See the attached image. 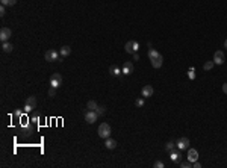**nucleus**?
Wrapping results in <instances>:
<instances>
[{
	"mask_svg": "<svg viewBox=\"0 0 227 168\" xmlns=\"http://www.w3.org/2000/svg\"><path fill=\"white\" fill-rule=\"evenodd\" d=\"M111 126L108 124V123H102L100 126H99V130H97V133H99V136L100 138H103V139H106V138H109L111 136Z\"/></svg>",
	"mask_w": 227,
	"mask_h": 168,
	"instance_id": "f257e3e1",
	"label": "nucleus"
},
{
	"mask_svg": "<svg viewBox=\"0 0 227 168\" xmlns=\"http://www.w3.org/2000/svg\"><path fill=\"white\" fill-rule=\"evenodd\" d=\"M97 118H99V114H97L96 111H88V112H85V121H86L88 124H94V123L97 121Z\"/></svg>",
	"mask_w": 227,
	"mask_h": 168,
	"instance_id": "f03ea898",
	"label": "nucleus"
},
{
	"mask_svg": "<svg viewBox=\"0 0 227 168\" xmlns=\"http://www.w3.org/2000/svg\"><path fill=\"white\" fill-rule=\"evenodd\" d=\"M36 108V97L35 95H30V97L26 99V105H24V111L26 112H30L32 109Z\"/></svg>",
	"mask_w": 227,
	"mask_h": 168,
	"instance_id": "7ed1b4c3",
	"label": "nucleus"
},
{
	"mask_svg": "<svg viewBox=\"0 0 227 168\" xmlns=\"http://www.w3.org/2000/svg\"><path fill=\"white\" fill-rule=\"evenodd\" d=\"M50 86H53V88H59L61 85H62V76L59 74V73H55V74H52V77H50Z\"/></svg>",
	"mask_w": 227,
	"mask_h": 168,
	"instance_id": "20e7f679",
	"label": "nucleus"
},
{
	"mask_svg": "<svg viewBox=\"0 0 227 168\" xmlns=\"http://www.w3.org/2000/svg\"><path fill=\"white\" fill-rule=\"evenodd\" d=\"M176 147L179 150H188L189 149V139L188 138H179L176 142Z\"/></svg>",
	"mask_w": 227,
	"mask_h": 168,
	"instance_id": "39448f33",
	"label": "nucleus"
},
{
	"mask_svg": "<svg viewBox=\"0 0 227 168\" xmlns=\"http://www.w3.org/2000/svg\"><path fill=\"white\" fill-rule=\"evenodd\" d=\"M12 35V30L9 28H2V30H0V41L2 42H8L9 38Z\"/></svg>",
	"mask_w": 227,
	"mask_h": 168,
	"instance_id": "423d86ee",
	"label": "nucleus"
},
{
	"mask_svg": "<svg viewBox=\"0 0 227 168\" xmlns=\"http://www.w3.org/2000/svg\"><path fill=\"white\" fill-rule=\"evenodd\" d=\"M44 58H45V61H49V62H55V61H59V55H58V52L56 50H47L45 52V55H44Z\"/></svg>",
	"mask_w": 227,
	"mask_h": 168,
	"instance_id": "0eeeda50",
	"label": "nucleus"
},
{
	"mask_svg": "<svg viewBox=\"0 0 227 168\" xmlns=\"http://www.w3.org/2000/svg\"><path fill=\"white\" fill-rule=\"evenodd\" d=\"M224 61H226L224 52H223V50H217V52L214 53V62H215V65H223Z\"/></svg>",
	"mask_w": 227,
	"mask_h": 168,
	"instance_id": "6e6552de",
	"label": "nucleus"
},
{
	"mask_svg": "<svg viewBox=\"0 0 227 168\" xmlns=\"http://www.w3.org/2000/svg\"><path fill=\"white\" fill-rule=\"evenodd\" d=\"M153 92H154V89H153V86H151V85H145V86H142V89H141V95H142L144 99L151 97Z\"/></svg>",
	"mask_w": 227,
	"mask_h": 168,
	"instance_id": "1a4fd4ad",
	"label": "nucleus"
},
{
	"mask_svg": "<svg viewBox=\"0 0 227 168\" xmlns=\"http://www.w3.org/2000/svg\"><path fill=\"white\" fill-rule=\"evenodd\" d=\"M117 146H118V142H117L115 139H112L111 136L105 139V147H106L108 150H114V149H117Z\"/></svg>",
	"mask_w": 227,
	"mask_h": 168,
	"instance_id": "9d476101",
	"label": "nucleus"
},
{
	"mask_svg": "<svg viewBox=\"0 0 227 168\" xmlns=\"http://www.w3.org/2000/svg\"><path fill=\"white\" fill-rule=\"evenodd\" d=\"M121 71H123V74H127V76L132 74V73H133V64L129 62V61H126V62L123 64V70H121Z\"/></svg>",
	"mask_w": 227,
	"mask_h": 168,
	"instance_id": "9b49d317",
	"label": "nucleus"
},
{
	"mask_svg": "<svg viewBox=\"0 0 227 168\" xmlns=\"http://www.w3.org/2000/svg\"><path fill=\"white\" fill-rule=\"evenodd\" d=\"M188 161H189V162L198 161V152H197L195 149H188Z\"/></svg>",
	"mask_w": 227,
	"mask_h": 168,
	"instance_id": "f8f14e48",
	"label": "nucleus"
},
{
	"mask_svg": "<svg viewBox=\"0 0 227 168\" xmlns=\"http://www.w3.org/2000/svg\"><path fill=\"white\" fill-rule=\"evenodd\" d=\"M150 62H151V67H153V68H161V67H162V62H164V58H162V55H161V56L156 58V59H151Z\"/></svg>",
	"mask_w": 227,
	"mask_h": 168,
	"instance_id": "ddd939ff",
	"label": "nucleus"
},
{
	"mask_svg": "<svg viewBox=\"0 0 227 168\" xmlns=\"http://www.w3.org/2000/svg\"><path fill=\"white\" fill-rule=\"evenodd\" d=\"M70 53H71V47L70 45H62L61 47V50H59V55L61 56H70Z\"/></svg>",
	"mask_w": 227,
	"mask_h": 168,
	"instance_id": "4468645a",
	"label": "nucleus"
},
{
	"mask_svg": "<svg viewBox=\"0 0 227 168\" xmlns=\"http://www.w3.org/2000/svg\"><path fill=\"white\" fill-rule=\"evenodd\" d=\"M2 50L5 52V53H11L12 50H14V45L8 41V42H2Z\"/></svg>",
	"mask_w": 227,
	"mask_h": 168,
	"instance_id": "2eb2a0df",
	"label": "nucleus"
},
{
	"mask_svg": "<svg viewBox=\"0 0 227 168\" xmlns=\"http://www.w3.org/2000/svg\"><path fill=\"white\" fill-rule=\"evenodd\" d=\"M159 56H161V53L150 47V49H148V58H150V61H151V59H156V58H159Z\"/></svg>",
	"mask_w": 227,
	"mask_h": 168,
	"instance_id": "dca6fc26",
	"label": "nucleus"
},
{
	"mask_svg": "<svg viewBox=\"0 0 227 168\" xmlns=\"http://www.w3.org/2000/svg\"><path fill=\"white\" fill-rule=\"evenodd\" d=\"M86 108H88L89 111H97L99 105H97V102H96V100H89V102L86 103Z\"/></svg>",
	"mask_w": 227,
	"mask_h": 168,
	"instance_id": "f3484780",
	"label": "nucleus"
},
{
	"mask_svg": "<svg viewBox=\"0 0 227 168\" xmlns=\"http://www.w3.org/2000/svg\"><path fill=\"white\" fill-rule=\"evenodd\" d=\"M109 73H111L112 76H121L123 71H121L118 67H111V68H109Z\"/></svg>",
	"mask_w": 227,
	"mask_h": 168,
	"instance_id": "a211bd4d",
	"label": "nucleus"
},
{
	"mask_svg": "<svg viewBox=\"0 0 227 168\" xmlns=\"http://www.w3.org/2000/svg\"><path fill=\"white\" fill-rule=\"evenodd\" d=\"M124 50H126L127 53H135V50H133V41H127V42H126Z\"/></svg>",
	"mask_w": 227,
	"mask_h": 168,
	"instance_id": "6ab92c4d",
	"label": "nucleus"
},
{
	"mask_svg": "<svg viewBox=\"0 0 227 168\" xmlns=\"http://www.w3.org/2000/svg\"><path fill=\"white\" fill-rule=\"evenodd\" d=\"M215 65V62L214 61H208V62H204V65H203V70L204 71H209V70H212V67Z\"/></svg>",
	"mask_w": 227,
	"mask_h": 168,
	"instance_id": "aec40b11",
	"label": "nucleus"
},
{
	"mask_svg": "<svg viewBox=\"0 0 227 168\" xmlns=\"http://www.w3.org/2000/svg\"><path fill=\"white\" fill-rule=\"evenodd\" d=\"M170 155H171V161H173V162H180V158H182L180 153H176V150H174V152H171Z\"/></svg>",
	"mask_w": 227,
	"mask_h": 168,
	"instance_id": "412c9836",
	"label": "nucleus"
},
{
	"mask_svg": "<svg viewBox=\"0 0 227 168\" xmlns=\"http://www.w3.org/2000/svg\"><path fill=\"white\" fill-rule=\"evenodd\" d=\"M0 3L3 6H14L17 3V0H0Z\"/></svg>",
	"mask_w": 227,
	"mask_h": 168,
	"instance_id": "4be33fe9",
	"label": "nucleus"
},
{
	"mask_svg": "<svg viewBox=\"0 0 227 168\" xmlns=\"http://www.w3.org/2000/svg\"><path fill=\"white\" fill-rule=\"evenodd\" d=\"M165 150H167L168 153L174 152V150H176V144H174V142H167V146H165Z\"/></svg>",
	"mask_w": 227,
	"mask_h": 168,
	"instance_id": "5701e85b",
	"label": "nucleus"
},
{
	"mask_svg": "<svg viewBox=\"0 0 227 168\" xmlns=\"http://www.w3.org/2000/svg\"><path fill=\"white\" fill-rule=\"evenodd\" d=\"M96 112L99 114V117H102V115H105V114H106V106H99Z\"/></svg>",
	"mask_w": 227,
	"mask_h": 168,
	"instance_id": "b1692460",
	"label": "nucleus"
},
{
	"mask_svg": "<svg viewBox=\"0 0 227 168\" xmlns=\"http://www.w3.org/2000/svg\"><path fill=\"white\" fill-rule=\"evenodd\" d=\"M144 103H145V100H144V97L142 99H136V102H135V105L138 106V108H141V106H144Z\"/></svg>",
	"mask_w": 227,
	"mask_h": 168,
	"instance_id": "393cba45",
	"label": "nucleus"
},
{
	"mask_svg": "<svg viewBox=\"0 0 227 168\" xmlns=\"http://www.w3.org/2000/svg\"><path fill=\"white\" fill-rule=\"evenodd\" d=\"M55 95H56V88L50 86L49 88V97H55Z\"/></svg>",
	"mask_w": 227,
	"mask_h": 168,
	"instance_id": "a878e982",
	"label": "nucleus"
},
{
	"mask_svg": "<svg viewBox=\"0 0 227 168\" xmlns=\"http://www.w3.org/2000/svg\"><path fill=\"white\" fill-rule=\"evenodd\" d=\"M180 167L182 168H189V167H192V162H189V161L188 162H180Z\"/></svg>",
	"mask_w": 227,
	"mask_h": 168,
	"instance_id": "bb28decb",
	"label": "nucleus"
},
{
	"mask_svg": "<svg viewBox=\"0 0 227 168\" xmlns=\"http://www.w3.org/2000/svg\"><path fill=\"white\" fill-rule=\"evenodd\" d=\"M165 165H164V162H161V161H156L154 162V168H164Z\"/></svg>",
	"mask_w": 227,
	"mask_h": 168,
	"instance_id": "cd10ccee",
	"label": "nucleus"
},
{
	"mask_svg": "<svg viewBox=\"0 0 227 168\" xmlns=\"http://www.w3.org/2000/svg\"><path fill=\"white\" fill-rule=\"evenodd\" d=\"M188 77H189V79H194V77H195V73H194V68H189V71H188Z\"/></svg>",
	"mask_w": 227,
	"mask_h": 168,
	"instance_id": "c85d7f7f",
	"label": "nucleus"
},
{
	"mask_svg": "<svg viewBox=\"0 0 227 168\" xmlns=\"http://www.w3.org/2000/svg\"><path fill=\"white\" fill-rule=\"evenodd\" d=\"M5 14H6V6H3V5H2V6H0V15L3 17Z\"/></svg>",
	"mask_w": 227,
	"mask_h": 168,
	"instance_id": "c756f323",
	"label": "nucleus"
},
{
	"mask_svg": "<svg viewBox=\"0 0 227 168\" xmlns=\"http://www.w3.org/2000/svg\"><path fill=\"white\" fill-rule=\"evenodd\" d=\"M133 50H135V53H136V52L139 50V44L136 42V41H133Z\"/></svg>",
	"mask_w": 227,
	"mask_h": 168,
	"instance_id": "7c9ffc66",
	"label": "nucleus"
},
{
	"mask_svg": "<svg viewBox=\"0 0 227 168\" xmlns=\"http://www.w3.org/2000/svg\"><path fill=\"white\" fill-rule=\"evenodd\" d=\"M192 167H194V168H201V164H200L198 161H195V162H192Z\"/></svg>",
	"mask_w": 227,
	"mask_h": 168,
	"instance_id": "2f4dec72",
	"label": "nucleus"
},
{
	"mask_svg": "<svg viewBox=\"0 0 227 168\" xmlns=\"http://www.w3.org/2000/svg\"><path fill=\"white\" fill-rule=\"evenodd\" d=\"M223 92H224V94H227V82L223 85Z\"/></svg>",
	"mask_w": 227,
	"mask_h": 168,
	"instance_id": "473e14b6",
	"label": "nucleus"
},
{
	"mask_svg": "<svg viewBox=\"0 0 227 168\" xmlns=\"http://www.w3.org/2000/svg\"><path fill=\"white\" fill-rule=\"evenodd\" d=\"M133 59H135V61H138V59H139V56H138V53H133Z\"/></svg>",
	"mask_w": 227,
	"mask_h": 168,
	"instance_id": "72a5a7b5",
	"label": "nucleus"
},
{
	"mask_svg": "<svg viewBox=\"0 0 227 168\" xmlns=\"http://www.w3.org/2000/svg\"><path fill=\"white\" fill-rule=\"evenodd\" d=\"M224 47H226V49H227V39L224 41Z\"/></svg>",
	"mask_w": 227,
	"mask_h": 168,
	"instance_id": "f704fd0d",
	"label": "nucleus"
}]
</instances>
